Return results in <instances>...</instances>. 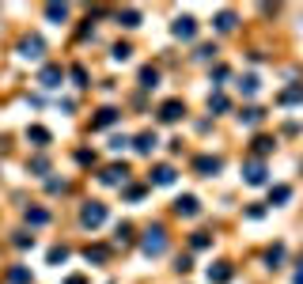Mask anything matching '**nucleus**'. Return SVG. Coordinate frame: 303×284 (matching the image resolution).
Wrapping results in <instances>:
<instances>
[{
    "instance_id": "nucleus-1",
    "label": "nucleus",
    "mask_w": 303,
    "mask_h": 284,
    "mask_svg": "<svg viewBox=\"0 0 303 284\" xmlns=\"http://www.w3.org/2000/svg\"><path fill=\"white\" fill-rule=\"evenodd\" d=\"M140 250L148 254V258H159V254L167 250V231H163L159 224L148 228V231H144V239H140Z\"/></svg>"
},
{
    "instance_id": "nucleus-2",
    "label": "nucleus",
    "mask_w": 303,
    "mask_h": 284,
    "mask_svg": "<svg viewBox=\"0 0 303 284\" xmlns=\"http://www.w3.org/2000/svg\"><path fill=\"white\" fill-rule=\"evenodd\" d=\"M103 220H106V205H99V201H87L84 209H80V224H84V228H99Z\"/></svg>"
},
{
    "instance_id": "nucleus-3",
    "label": "nucleus",
    "mask_w": 303,
    "mask_h": 284,
    "mask_svg": "<svg viewBox=\"0 0 303 284\" xmlns=\"http://www.w3.org/2000/svg\"><path fill=\"white\" fill-rule=\"evenodd\" d=\"M42 38L38 34H31V38H23V42H19V57H27V61H38V57H42Z\"/></svg>"
},
{
    "instance_id": "nucleus-4",
    "label": "nucleus",
    "mask_w": 303,
    "mask_h": 284,
    "mask_svg": "<svg viewBox=\"0 0 303 284\" xmlns=\"http://www.w3.org/2000/svg\"><path fill=\"white\" fill-rule=\"evenodd\" d=\"M197 34V19H190V15H182L178 23H174V38H182V42H190V38Z\"/></svg>"
},
{
    "instance_id": "nucleus-5",
    "label": "nucleus",
    "mask_w": 303,
    "mask_h": 284,
    "mask_svg": "<svg viewBox=\"0 0 303 284\" xmlns=\"http://www.w3.org/2000/svg\"><path fill=\"white\" fill-rule=\"evenodd\" d=\"M61 80H65V72L57 65H46L42 76H38V84H42V87H61Z\"/></svg>"
},
{
    "instance_id": "nucleus-6",
    "label": "nucleus",
    "mask_w": 303,
    "mask_h": 284,
    "mask_svg": "<svg viewBox=\"0 0 303 284\" xmlns=\"http://www.w3.org/2000/svg\"><path fill=\"white\" fill-rule=\"evenodd\" d=\"M174 212H178V216H197L201 205H197V197H190V193H186V197L174 201Z\"/></svg>"
},
{
    "instance_id": "nucleus-7",
    "label": "nucleus",
    "mask_w": 303,
    "mask_h": 284,
    "mask_svg": "<svg viewBox=\"0 0 303 284\" xmlns=\"http://www.w3.org/2000/svg\"><path fill=\"white\" fill-rule=\"evenodd\" d=\"M182 114H186V106H182L178 99H171V103H163V106H159V117H163V121H178Z\"/></svg>"
},
{
    "instance_id": "nucleus-8",
    "label": "nucleus",
    "mask_w": 303,
    "mask_h": 284,
    "mask_svg": "<svg viewBox=\"0 0 303 284\" xmlns=\"http://www.w3.org/2000/svg\"><path fill=\"white\" fill-rule=\"evenodd\" d=\"M209 280L212 284H228L231 280V266H228V261H216V266L209 269Z\"/></svg>"
},
{
    "instance_id": "nucleus-9",
    "label": "nucleus",
    "mask_w": 303,
    "mask_h": 284,
    "mask_svg": "<svg viewBox=\"0 0 303 284\" xmlns=\"http://www.w3.org/2000/svg\"><path fill=\"white\" fill-rule=\"evenodd\" d=\"M125 174H129V171H125V167H118V163H114V167H106V171L99 174V178H103L106 186H118V182H125Z\"/></svg>"
},
{
    "instance_id": "nucleus-10",
    "label": "nucleus",
    "mask_w": 303,
    "mask_h": 284,
    "mask_svg": "<svg viewBox=\"0 0 303 284\" xmlns=\"http://www.w3.org/2000/svg\"><path fill=\"white\" fill-rule=\"evenodd\" d=\"M193 167H197L205 178H209V174H216V171H220V159H216V155H201V159L193 163Z\"/></svg>"
},
{
    "instance_id": "nucleus-11",
    "label": "nucleus",
    "mask_w": 303,
    "mask_h": 284,
    "mask_svg": "<svg viewBox=\"0 0 303 284\" xmlns=\"http://www.w3.org/2000/svg\"><path fill=\"white\" fill-rule=\"evenodd\" d=\"M114 121H118V110H114V106H103L99 117H95V129H106V125H114Z\"/></svg>"
},
{
    "instance_id": "nucleus-12",
    "label": "nucleus",
    "mask_w": 303,
    "mask_h": 284,
    "mask_svg": "<svg viewBox=\"0 0 303 284\" xmlns=\"http://www.w3.org/2000/svg\"><path fill=\"white\" fill-rule=\"evenodd\" d=\"M155 144H159V140H155V133H140V136H136V144H133V148L140 152V155H148V152L155 148Z\"/></svg>"
},
{
    "instance_id": "nucleus-13",
    "label": "nucleus",
    "mask_w": 303,
    "mask_h": 284,
    "mask_svg": "<svg viewBox=\"0 0 303 284\" xmlns=\"http://www.w3.org/2000/svg\"><path fill=\"white\" fill-rule=\"evenodd\" d=\"M247 182L261 186V182H266V167H261V163H250V167H247Z\"/></svg>"
},
{
    "instance_id": "nucleus-14",
    "label": "nucleus",
    "mask_w": 303,
    "mask_h": 284,
    "mask_svg": "<svg viewBox=\"0 0 303 284\" xmlns=\"http://www.w3.org/2000/svg\"><path fill=\"white\" fill-rule=\"evenodd\" d=\"M152 182H155V186H171V182H174V171H171V167H155V171H152Z\"/></svg>"
},
{
    "instance_id": "nucleus-15",
    "label": "nucleus",
    "mask_w": 303,
    "mask_h": 284,
    "mask_svg": "<svg viewBox=\"0 0 303 284\" xmlns=\"http://www.w3.org/2000/svg\"><path fill=\"white\" fill-rule=\"evenodd\" d=\"M27 140H34L38 148H46V144H50V133H46L42 125H34V129H27Z\"/></svg>"
},
{
    "instance_id": "nucleus-16",
    "label": "nucleus",
    "mask_w": 303,
    "mask_h": 284,
    "mask_svg": "<svg viewBox=\"0 0 303 284\" xmlns=\"http://www.w3.org/2000/svg\"><path fill=\"white\" fill-rule=\"evenodd\" d=\"M46 15H50L53 23H65V19H68V8H65V4H46Z\"/></svg>"
},
{
    "instance_id": "nucleus-17",
    "label": "nucleus",
    "mask_w": 303,
    "mask_h": 284,
    "mask_svg": "<svg viewBox=\"0 0 303 284\" xmlns=\"http://www.w3.org/2000/svg\"><path fill=\"white\" fill-rule=\"evenodd\" d=\"M46 220H50V212H46V209H27V224H34V228H42Z\"/></svg>"
},
{
    "instance_id": "nucleus-18",
    "label": "nucleus",
    "mask_w": 303,
    "mask_h": 284,
    "mask_svg": "<svg viewBox=\"0 0 303 284\" xmlns=\"http://www.w3.org/2000/svg\"><path fill=\"white\" fill-rule=\"evenodd\" d=\"M261 117H266V114H261L258 106H250V110H243V114H239V121H247V125H258Z\"/></svg>"
},
{
    "instance_id": "nucleus-19",
    "label": "nucleus",
    "mask_w": 303,
    "mask_h": 284,
    "mask_svg": "<svg viewBox=\"0 0 303 284\" xmlns=\"http://www.w3.org/2000/svg\"><path fill=\"white\" fill-rule=\"evenodd\" d=\"M231 27H235V15H231V12H220V15H216V31H231Z\"/></svg>"
},
{
    "instance_id": "nucleus-20",
    "label": "nucleus",
    "mask_w": 303,
    "mask_h": 284,
    "mask_svg": "<svg viewBox=\"0 0 303 284\" xmlns=\"http://www.w3.org/2000/svg\"><path fill=\"white\" fill-rule=\"evenodd\" d=\"M129 239H133V228H129V224H118V235H114V242H118V247H125Z\"/></svg>"
},
{
    "instance_id": "nucleus-21",
    "label": "nucleus",
    "mask_w": 303,
    "mask_h": 284,
    "mask_svg": "<svg viewBox=\"0 0 303 284\" xmlns=\"http://www.w3.org/2000/svg\"><path fill=\"white\" fill-rule=\"evenodd\" d=\"M84 258H87V261H106V247H87Z\"/></svg>"
},
{
    "instance_id": "nucleus-22",
    "label": "nucleus",
    "mask_w": 303,
    "mask_h": 284,
    "mask_svg": "<svg viewBox=\"0 0 303 284\" xmlns=\"http://www.w3.org/2000/svg\"><path fill=\"white\" fill-rule=\"evenodd\" d=\"M288 197H292V190H288V186H277V190L269 193V201H277V205H285Z\"/></svg>"
},
{
    "instance_id": "nucleus-23",
    "label": "nucleus",
    "mask_w": 303,
    "mask_h": 284,
    "mask_svg": "<svg viewBox=\"0 0 303 284\" xmlns=\"http://www.w3.org/2000/svg\"><path fill=\"white\" fill-rule=\"evenodd\" d=\"M122 27H140V12H122Z\"/></svg>"
},
{
    "instance_id": "nucleus-24",
    "label": "nucleus",
    "mask_w": 303,
    "mask_h": 284,
    "mask_svg": "<svg viewBox=\"0 0 303 284\" xmlns=\"http://www.w3.org/2000/svg\"><path fill=\"white\" fill-rule=\"evenodd\" d=\"M239 87H243L247 95H254V91H258V76H243V80H239Z\"/></svg>"
},
{
    "instance_id": "nucleus-25",
    "label": "nucleus",
    "mask_w": 303,
    "mask_h": 284,
    "mask_svg": "<svg viewBox=\"0 0 303 284\" xmlns=\"http://www.w3.org/2000/svg\"><path fill=\"white\" fill-rule=\"evenodd\" d=\"M303 99V87H288L285 95H280V103H299Z\"/></svg>"
},
{
    "instance_id": "nucleus-26",
    "label": "nucleus",
    "mask_w": 303,
    "mask_h": 284,
    "mask_svg": "<svg viewBox=\"0 0 303 284\" xmlns=\"http://www.w3.org/2000/svg\"><path fill=\"white\" fill-rule=\"evenodd\" d=\"M155 80H159V72H155V68H144V72H140V84H144V87H155Z\"/></svg>"
},
{
    "instance_id": "nucleus-27",
    "label": "nucleus",
    "mask_w": 303,
    "mask_h": 284,
    "mask_svg": "<svg viewBox=\"0 0 303 284\" xmlns=\"http://www.w3.org/2000/svg\"><path fill=\"white\" fill-rule=\"evenodd\" d=\"M31 171H34V174H46V171H50V159H46V155H38V159L31 163Z\"/></svg>"
},
{
    "instance_id": "nucleus-28",
    "label": "nucleus",
    "mask_w": 303,
    "mask_h": 284,
    "mask_svg": "<svg viewBox=\"0 0 303 284\" xmlns=\"http://www.w3.org/2000/svg\"><path fill=\"white\" fill-rule=\"evenodd\" d=\"M27 280H31V273H27L23 266H19V269H12V284H27Z\"/></svg>"
},
{
    "instance_id": "nucleus-29",
    "label": "nucleus",
    "mask_w": 303,
    "mask_h": 284,
    "mask_svg": "<svg viewBox=\"0 0 303 284\" xmlns=\"http://www.w3.org/2000/svg\"><path fill=\"white\" fill-rule=\"evenodd\" d=\"M65 258H68L65 247H53V250H50V266H57V261H65Z\"/></svg>"
},
{
    "instance_id": "nucleus-30",
    "label": "nucleus",
    "mask_w": 303,
    "mask_h": 284,
    "mask_svg": "<svg viewBox=\"0 0 303 284\" xmlns=\"http://www.w3.org/2000/svg\"><path fill=\"white\" fill-rule=\"evenodd\" d=\"M72 80H76V87H87V72H84V68H80V65H76V68H72Z\"/></svg>"
},
{
    "instance_id": "nucleus-31",
    "label": "nucleus",
    "mask_w": 303,
    "mask_h": 284,
    "mask_svg": "<svg viewBox=\"0 0 303 284\" xmlns=\"http://www.w3.org/2000/svg\"><path fill=\"white\" fill-rule=\"evenodd\" d=\"M15 247H23V250L34 247V235H23V231H19V235H15Z\"/></svg>"
},
{
    "instance_id": "nucleus-32",
    "label": "nucleus",
    "mask_w": 303,
    "mask_h": 284,
    "mask_svg": "<svg viewBox=\"0 0 303 284\" xmlns=\"http://www.w3.org/2000/svg\"><path fill=\"white\" fill-rule=\"evenodd\" d=\"M129 53H133L129 46H114V61H129Z\"/></svg>"
},
{
    "instance_id": "nucleus-33",
    "label": "nucleus",
    "mask_w": 303,
    "mask_h": 284,
    "mask_svg": "<svg viewBox=\"0 0 303 284\" xmlns=\"http://www.w3.org/2000/svg\"><path fill=\"white\" fill-rule=\"evenodd\" d=\"M254 148H258L261 155H266V152L273 148V140H269V136H258V140H254Z\"/></svg>"
},
{
    "instance_id": "nucleus-34",
    "label": "nucleus",
    "mask_w": 303,
    "mask_h": 284,
    "mask_svg": "<svg viewBox=\"0 0 303 284\" xmlns=\"http://www.w3.org/2000/svg\"><path fill=\"white\" fill-rule=\"evenodd\" d=\"M125 197H129V201H140V197H144V186H129V190H125Z\"/></svg>"
},
{
    "instance_id": "nucleus-35",
    "label": "nucleus",
    "mask_w": 303,
    "mask_h": 284,
    "mask_svg": "<svg viewBox=\"0 0 303 284\" xmlns=\"http://www.w3.org/2000/svg\"><path fill=\"white\" fill-rule=\"evenodd\" d=\"M209 106H212V110H228V99H224V95H212Z\"/></svg>"
},
{
    "instance_id": "nucleus-36",
    "label": "nucleus",
    "mask_w": 303,
    "mask_h": 284,
    "mask_svg": "<svg viewBox=\"0 0 303 284\" xmlns=\"http://www.w3.org/2000/svg\"><path fill=\"white\" fill-rule=\"evenodd\" d=\"M209 247V235H193V250H205Z\"/></svg>"
},
{
    "instance_id": "nucleus-37",
    "label": "nucleus",
    "mask_w": 303,
    "mask_h": 284,
    "mask_svg": "<svg viewBox=\"0 0 303 284\" xmlns=\"http://www.w3.org/2000/svg\"><path fill=\"white\" fill-rule=\"evenodd\" d=\"M212 53H216V50H212V46H201V50H197V61H209Z\"/></svg>"
},
{
    "instance_id": "nucleus-38",
    "label": "nucleus",
    "mask_w": 303,
    "mask_h": 284,
    "mask_svg": "<svg viewBox=\"0 0 303 284\" xmlns=\"http://www.w3.org/2000/svg\"><path fill=\"white\" fill-rule=\"evenodd\" d=\"M280 254H285V250H280V247H273V250L266 254V261H269V266H273V261H280Z\"/></svg>"
},
{
    "instance_id": "nucleus-39",
    "label": "nucleus",
    "mask_w": 303,
    "mask_h": 284,
    "mask_svg": "<svg viewBox=\"0 0 303 284\" xmlns=\"http://www.w3.org/2000/svg\"><path fill=\"white\" fill-rule=\"evenodd\" d=\"M65 284H87V280H84V277H68Z\"/></svg>"
},
{
    "instance_id": "nucleus-40",
    "label": "nucleus",
    "mask_w": 303,
    "mask_h": 284,
    "mask_svg": "<svg viewBox=\"0 0 303 284\" xmlns=\"http://www.w3.org/2000/svg\"><path fill=\"white\" fill-rule=\"evenodd\" d=\"M296 284H303V269H299V273H296Z\"/></svg>"
}]
</instances>
